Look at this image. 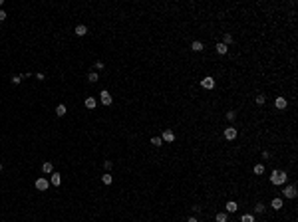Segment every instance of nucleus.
<instances>
[{
	"mask_svg": "<svg viewBox=\"0 0 298 222\" xmlns=\"http://www.w3.org/2000/svg\"><path fill=\"white\" fill-rule=\"evenodd\" d=\"M203 42H199V40H195V42H191V50L193 52H203Z\"/></svg>",
	"mask_w": 298,
	"mask_h": 222,
	"instance_id": "obj_13",
	"label": "nucleus"
},
{
	"mask_svg": "<svg viewBox=\"0 0 298 222\" xmlns=\"http://www.w3.org/2000/svg\"><path fill=\"white\" fill-rule=\"evenodd\" d=\"M161 139H163V143H173V141H175V133L171 131V129H165L163 135H161Z\"/></svg>",
	"mask_w": 298,
	"mask_h": 222,
	"instance_id": "obj_6",
	"label": "nucleus"
},
{
	"mask_svg": "<svg viewBox=\"0 0 298 222\" xmlns=\"http://www.w3.org/2000/svg\"><path fill=\"white\" fill-rule=\"evenodd\" d=\"M201 87H205V89H213V87H215V79H213L211 75L203 77V79H201Z\"/></svg>",
	"mask_w": 298,
	"mask_h": 222,
	"instance_id": "obj_5",
	"label": "nucleus"
},
{
	"mask_svg": "<svg viewBox=\"0 0 298 222\" xmlns=\"http://www.w3.org/2000/svg\"><path fill=\"white\" fill-rule=\"evenodd\" d=\"M223 44H225V46H229V44H233V36H230V34H229V32H226V34L223 36Z\"/></svg>",
	"mask_w": 298,
	"mask_h": 222,
	"instance_id": "obj_24",
	"label": "nucleus"
},
{
	"mask_svg": "<svg viewBox=\"0 0 298 222\" xmlns=\"http://www.w3.org/2000/svg\"><path fill=\"white\" fill-rule=\"evenodd\" d=\"M270 206L274 208V210H280V208L284 206V200L282 198H272V202H270Z\"/></svg>",
	"mask_w": 298,
	"mask_h": 222,
	"instance_id": "obj_11",
	"label": "nucleus"
},
{
	"mask_svg": "<svg viewBox=\"0 0 298 222\" xmlns=\"http://www.w3.org/2000/svg\"><path fill=\"white\" fill-rule=\"evenodd\" d=\"M42 171H44V173L46 175H48V173H54V165H52V163H44V165H42Z\"/></svg>",
	"mask_w": 298,
	"mask_h": 222,
	"instance_id": "obj_17",
	"label": "nucleus"
},
{
	"mask_svg": "<svg viewBox=\"0 0 298 222\" xmlns=\"http://www.w3.org/2000/svg\"><path fill=\"white\" fill-rule=\"evenodd\" d=\"M86 107L87 109H95V97H86Z\"/></svg>",
	"mask_w": 298,
	"mask_h": 222,
	"instance_id": "obj_15",
	"label": "nucleus"
},
{
	"mask_svg": "<svg viewBox=\"0 0 298 222\" xmlns=\"http://www.w3.org/2000/svg\"><path fill=\"white\" fill-rule=\"evenodd\" d=\"M226 119L234 121V119H237V111H226Z\"/></svg>",
	"mask_w": 298,
	"mask_h": 222,
	"instance_id": "obj_26",
	"label": "nucleus"
},
{
	"mask_svg": "<svg viewBox=\"0 0 298 222\" xmlns=\"http://www.w3.org/2000/svg\"><path fill=\"white\" fill-rule=\"evenodd\" d=\"M12 83H14V85H18L20 81H22V75H12V79H10Z\"/></svg>",
	"mask_w": 298,
	"mask_h": 222,
	"instance_id": "obj_28",
	"label": "nucleus"
},
{
	"mask_svg": "<svg viewBox=\"0 0 298 222\" xmlns=\"http://www.w3.org/2000/svg\"><path fill=\"white\" fill-rule=\"evenodd\" d=\"M50 182H52L54 186H60V185H62V175H60V173H52V179H50Z\"/></svg>",
	"mask_w": 298,
	"mask_h": 222,
	"instance_id": "obj_9",
	"label": "nucleus"
},
{
	"mask_svg": "<svg viewBox=\"0 0 298 222\" xmlns=\"http://www.w3.org/2000/svg\"><path fill=\"white\" fill-rule=\"evenodd\" d=\"M282 196H286V198H296V185H286L282 188Z\"/></svg>",
	"mask_w": 298,
	"mask_h": 222,
	"instance_id": "obj_2",
	"label": "nucleus"
},
{
	"mask_svg": "<svg viewBox=\"0 0 298 222\" xmlns=\"http://www.w3.org/2000/svg\"><path fill=\"white\" fill-rule=\"evenodd\" d=\"M215 50H217V54H221V56H225V54L229 52V46H225L223 42H219V44L215 46Z\"/></svg>",
	"mask_w": 298,
	"mask_h": 222,
	"instance_id": "obj_10",
	"label": "nucleus"
},
{
	"mask_svg": "<svg viewBox=\"0 0 298 222\" xmlns=\"http://www.w3.org/2000/svg\"><path fill=\"white\" fill-rule=\"evenodd\" d=\"M95 70H103V62H95Z\"/></svg>",
	"mask_w": 298,
	"mask_h": 222,
	"instance_id": "obj_31",
	"label": "nucleus"
},
{
	"mask_svg": "<svg viewBox=\"0 0 298 222\" xmlns=\"http://www.w3.org/2000/svg\"><path fill=\"white\" fill-rule=\"evenodd\" d=\"M264 210H266V206H264V202H257V204H254V212H258V214H262Z\"/></svg>",
	"mask_w": 298,
	"mask_h": 222,
	"instance_id": "obj_19",
	"label": "nucleus"
},
{
	"mask_svg": "<svg viewBox=\"0 0 298 222\" xmlns=\"http://www.w3.org/2000/svg\"><path fill=\"white\" fill-rule=\"evenodd\" d=\"M2 4H4V0H0V8H2Z\"/></svg>",
	"mask_w": 298,
	"mask_h": 222,
	"instance_id": "obj_33",
	"label": "nucleus"
},
{
	"mask_svg": "<svg viewBox=\"0 0 298 222\" xmlns=\"http://www.w3.org/2000/svg\"><path fill=\"white\" fill-rule=\"evenodd\" d=\"M264 173V167L262 165H254V175H262Z\"/></svg>",
	"mask_w": 298,
	"mask_h": 222,
	"instance_id": "obj_27",
	"label": "nucleus"
},
{
	"mask_svg": "<svg viewBox=\"0 0 298 222\" xmlns=\"http://www.w3.org/2000/svg\"><path fill=\"white\" fill-rule=\"evenodd\" d=\"M241 222H254V214H242Z\"/></svg>",
	"mask_w": 298,
	"mask_h": 222,
	"instance_id": "obj_21",
	"label": "nucleus"
},
{
	"mask_svg": "<svg viewBox=\"0 0 298 222\" xmlns=\"http://www.w3.org/2000/svg\"><path fill=\"white\" fill-rule=\"evenodd\" d=\"M103 167H106V169H107V171H110V169H111V167H113V163H111V161H106V163H103Z\"/></svg>",
	"mask_w": 298,
	"mask_h": 222,
	"instance_id": "obj_29",
	"label": "nucleus"
},
{
	"mask_svg": "<svg viewBox=\"0 0 298 222\" xmlns=\"http://www.w3.org/2000/svg\"><path fill=\"white\" fill-rule=\"evenodd\" d=\"M237 135H238L237 127H226L225 131H223V137H225L226 141H233V139H237Z\"/></svg>",
	"mask_w": 298,
	"mask_h": 222,
	"instance_id": "obj_3",
	"label": "nucleus"
},
{
	"mask_svg": "<svg viewBox=\"0 0 298 222\" xmlns=\"http://www.w3.org/2000/svg\"><path fill=\"white\" fill-rule=\"evenodd\" d=\"M286 179H288V175H286V171H278V169H274L270 173V182L274 186H282V185H286Z\"/></svg>",
	"mask_w": 298,
	"mask_h": 222,
	"instance_id": "obj_1",
	"label": "nucleus"
},
{
	"mask_svg": "<svg viewBox=\"0 0 298 222\" xmlns=\"http://www.w3.org/2000/svg\"><path fill=\"white\" fill-rule=\"evenodd\" d=\"M102 182H103V185H111V182H113V177H111V175H103V177H102Z\"/></svg>",
	"mask_w": 298,
	"mask_h": 222,
	"instance_id": "obj_22",
	"label": "nucleus"
},
{
	"mask_svg": "<svg viewBox=\"0 0 298 222\" xmlns=\"http://www.w3.org/2000/svg\"><path fill=\"white\" fill-rule=\"evenodd\" d=\"M2 20H6V12H4L2 8H0V22H2Z\"/></svg>",
	"mask_w": 298,
	"mask_h": 222,
	"instance_id": "obj_30",
	"label": "nucleus"
},
{
	"mask_svg": "<svg viewBox=\"0 0 298 222\" xmlns=\"http://www.w3.org/2000/svg\"><path fill=\"white\" fill-rule=\"evenodd\" d=\"M225 208H226V212H237L238 210V204L234 202V200H229V202L225 204Z\"/></svg>",
	"mask_w": 298,
	"mask_h": 222,
	"instance_id": "obj_12",
	"label": "nucleus"
},
{
	"mask_svg": "<svg viewBox=\"0 0 298 222\" xmlns=\"http://www.w3.org/2000/svg\"><path fill=\"white\" fill-rule=\"evenodd\" d=\"M98 79H99L98 72H90V73H87V81H90V83H95Z\"/></svg>",
	"mask_w": 298,
	"mask_h": 222,
	"instance_id": "obj_18",
	"label": "nucleus"
},
{
	"mask_svg": "<svg viewBox=\"0 0 298 222\" xmlns=\"http://www.w3.org/2000/svg\"><path fill=\"white\" fill-rule=\"evenodd\" d=\"M66 111H68V109H66L64 103H60V105L56 107V115H58V117H64V115H66Z\"/></svg>",
	"mask_w": 298,
	"mask_h": 222,
	"instance_id": "obj_16",
	"label": "nucleus"
},
{
	"mask_svg": "<svg viewBox=\"0 0 298 222\" xmlns=\"http://www.w3.org/2000/svg\"><path fill=\"white\" fill-rule=\"evenodd\" d=\"M151 145H153V147H161L163 139H161V137H151Z\"/></svg>",
	"mask_w": 298,
	"mask_h": 222,
	"instance_id": "obj_20",
	"label": "nucleus"
},
{
	"mask_svg": "<svg viewBox=\"0 0 298 222\" xmlns=\"http://www.w3.org/2000/svg\"><path fill=\"white\" fill-rule=\"evenodd\" d=\"M99 99H102V103H103V105H106V107H110V105H111V101H113L111 93H110V91H107V89H103L102 93H99Z\"/></svg>",
	"mask_w": 298,
	"mask_h": 222,
	"instance_id": "obj_4",
	"label": "nucleus"
},
{
	"mask_svg": "<svg viewBox=\"0 0 298 222\" xmlns=\"http://www.w3.org/2000/svg\"><path fill=\"white\" fill-rule=\"evenodd\" d=\"M274 105H276V109H286V105H288V101H286V97H276V101H274Z\"/></svg>",
	"mask_w": 298,
	"mask_h": 222,
	"instance_id": "obj_7",
	"label": "nucleus"
},
{
	"mask_svg": "<svg viewBox=\"0 0 298 222\" xmlns=\"http://www.w3.org/2000/svg\"><path fill=\"white\" fill-rule=\"evenodd\" d=\"M0 171H2V165H0Z\"/></svg>",
	"mask_w": 298,
	"mask_h": 222,
	"instance_id": "obj_34",
	"label": "nucleus"
},
{
	"mask_svg": "<svg viewBox=\"0 0 298 222\" xmlns=\"http://www.w3.org/2000/svg\"><path fill=\"white\" fill-rule=\"evenodd\" d=\"M75 34H78V36H86L87 34V28L83 26V24H78V26H75Z\"/></svg>",
	"mask_w": 298,
	"mask_h": 222,
	"instance_id": "obj_14",
	"label": "nucleus"
},
{
	"mask_svg": "<svg viewBox=\"0 0 298 222\" xmlns=\"http://www.w3.org/2000/svg\"><path fill=\"white\" fill-rule=\"evenodd\" d=\"M36 188H38V190H48V179H38V181H36Z\"/></svg>",
	"mask_w": 298,
	"mask_h": 222,
	"instance_id": "obj_8",
	"label": "nucleus"
},
{
	"mask_svg": "<svg viewBox=\"0 0 298 222\" xmlns=\"http://www.w3.org/2000/svg\"><path fill=\"white\" fill-rule=\"evenodd\" d=\"M187 222H199V220H197V218H195V216H191V218H189Z\"/></svg>",
	"mask_w": 298,
	"mask_h": 222,
	"instance_id": "obj_32",
	"label": "nucleus"
},
{
	"mask_svg": "<svg viewBox=\"0 0 298 222\" xmlns=\"http://www.w3.org/2000/svg\"><path fill=\"white\" fill-rule=\"evenodd\" d=\"M215 220H217V222H226L229 218H226V214H225V212H219V214L215 216Z\"/></svg>",
	"mask_w": 298,
	"mask_h": 222,
	"instance_id": "obj_25",
	"label": "nucleus"
},
{
	"mask_svg": "<svg viewBox=\"0 0 298 222\" xmlns=\"http://www.w3.org/2000/svg\"><path fill=\"white\" fill-rule=\"evenodd\" d=\"M254 101H257V105H264V101H266V97H264L262 93H258L257 97H254Z\"/></svg>",
	"mask_w": 298,
	"mask_h": 222,
	"instance_id": "obj_23",
	"label": "nucleus"
}]
</instances>
